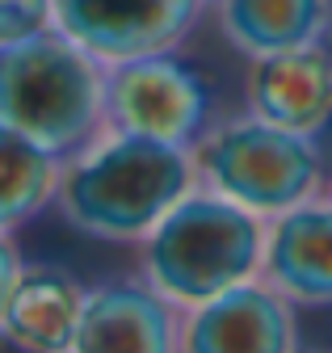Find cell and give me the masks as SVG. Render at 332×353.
Listing matches in <instances>:
<instances>
[{
  "mask_svg": "<svg viewBox=\"0 0 332 353\" xmlns=\"http://www.w3.org/2000/svg\"><path fill=\"white\" fill-rule=\"evenodd\" d=\"M63 176V156L34 143L13 126H0V232H13L43 210Z\"/></svg>",
  "mask_w": 332,
  "mask_h": 353,
  "instance_id": "cell-13",
  "label": "cell"
},
{
  "mask_svg": "<svg viewBox=\"0 0 332 353\" xmlns=\"http://www.w3.org/2000/svg\"><path fill=\"white\" fill-rule=\"evenodd\" d=\"M261 278L295 307H332V202L307 198L265 232Z\"/></svg>",
  "mask_w": 332,
  "mask_h": 353,
  "instance_id": "cell-10",
  "label": "cell"
},
{
  "mask_svg": "<svg viewBox=\"0 0 332 353\" xmlns=\"http://www.w3.org/2000/svg\"><path fill=\"white\" fill-rule=\"evenodd\" d=\"M72 353H181L177 303L152 282H105L85 294Z\"/></svg>",
  "mask_w": 332,
  "mask_h": 353,
  "instance_id": "cell-8",
  "label": "cell"
},
{
  "mask_svg": "<svg viewBox=\"0 0 332 353\" xmlns=\"http://www.w3.org/2000/svg\"><path fill=\"white\" fill-rule=\"evenodd\" d=\"M324 198H328V202H332V168H328V172H324Z\"/></svg>",
  "mask_w": 332,
  "mask_h": 353,
  "instance_id": "cell-16",
  "label": "cell"
},
{
  "mask_svg": "<svg viewBox=\"0 0 332 353\" xmlns=\"http://www.w3.org/2000/svg\"><path fill=\"white\" fill-rule=\"evenodd\" d=\"M324 47H328V55H332V30H328V34H324Z\"/></svg>",
  "mask_w": 332,
  "mask_h": 353,
  "instance_id": "cell-17",
  "label": "cell"
},
{
  "mask_svg": "<svg viewBox=\"0 0 332 353\" xmlns=\"http://www.w3.org/2000/svg\"><path fill=\"white\" fill-rule=\"evenodd\" d=\"M185 312L181 353H299L295 303L265 278H248Z\"/></svg>",
  "mask_w": 332,
  "mask_h": 353,
  "instance_id": "cell-7",
  "label": "cell"
},
{
  "mask_svg": "<svg viewBox=\"0 0 332 353\" xmlns=\"http://www.w3.org/2000/svg\"><path fill=\"white\" fill-rule=\"evenodd\" d=\"M248 114L282 130L320 135L332 122V55L324 42L253 59L248 72Z\"/></svg>",
  "mask_w": 332,
  "mask_h": 353,
  "instance_id": "cell-9",
  "label": "cell"
},
{
  "mask_svg": "<svg viewBox=\"0 0 332 353\" xmlns=\"http://www.w3.org/2000/svg\"><path fill=\"white\" fill-rule=\"evenodd\" d=\"M261 214L215 190H189L143 240L147 282L177 307H198L248 278H261Z\"/></svg>",
  "mask_w": 332,
  "mask_h": 353,
  "instance_id": "cell-2",
  "label": "cell"
},
{
  "mask_svg": "<svg viewBox=\"0 0 332 353\" xmlns=\"http://www.w3.org/2000/svg\"><path fill=\"white\" fill-rule=\"evenodd\" d=\"M211 0H55V26L101 63L181 51Z\"/></svg>",
  "mask_w": 332,
  "mask_h": 353,
  "instance_id": "cell-6",
  "label": "cell"
},
{
  "mask_svg": "<svg viewBox=\"0 0 332 353\" xmlns=\"http://www.w3.org/2000/svg\"><path fill=\"white\" fill-rule=\"evenodd\" d=\"M21 274H25V261H21V252H17L13 236L0 232V324H5V307H9V299H13Z\"/></svg>",
  "mask_w": 332,
  "mask_h": 353,
  "instance_id": "cell-15",
  "label": "cell"
},
{
  "mask_svg": "<svg viewBox=\"0 0 332 353\" xmlns=\"http://www.w3.org/2000/svg\"><path fill=\"white\" fill-rule=\"evenodd\" d=\"M55 26V0H0V47Z\"/></svg>",
  "mask_w": 332,
  "mask_h": 353,
  "instance_id": "cell-14",
  "label": "cell"
},
{
  "mask_svg": "<svg viewBox=\"0 0 332 353\" xmlns=\"http://www.w3.org/2000/svg\"><path fill=\"white\" fill-rule=\"evenodd\" d=\"M198 181L253 214H282L324 190V156L315 135L282 130L257 114L211 122L194 143Z\"/></svg>",
  "mask_w": 332,
  "mask_h": 353,
  "instance_id": "cell-4",
  "label": "cell"
},
{
  "mask_svg": "<svg viewBox=\"0 0 332 353\" xmlns=\"http://www.w3.org/2000/svg\"><path fill=\"white\" fill-rule=\"evenodd\" d=\"M215 26L248 59L324 42L332 30V0H211Z\"/></svg>",
  "mask_w": 332,
  "mask_h": 353,
  "instance_id": "cell-12",
  "label": "cell"
},
{
  "mask_svg": "<svg viewBox=\"0 0 332 353\" xmlns=\"http://www.w3.org/2000/svg\"><path fill=\"white\" fill-rule=\"evenodd\" d=\"M189 190H198L194 148L160 143L143 135H114L105 130L63 164L55 202L63 219L93 240L131 244L169 214Z\"/></svg>",
  "mask_w": 332,
  "mask_h": 353,
  "instance_id": "cell-1",
  "label": "cell"
},
{
  "mask_svg": "<svg viewBox=\"0 0 332 353\" xmlns=\"http://www.w3.org/2000/svg\"><path fill=\"white\" fill-rule=\"evenodd\" d=\"M101 118L114 135L194 148L211 126V88L177 51L118 59L105 63Z\"/></svg>",
  "mask_w": 332,
  "mask_h": 353,
  "instance_id": "cell-5",
  "label": "cell"
},
{
  "mask_svg": "<svg viewBox=\"0 0 332 353\" xmlns=\"http://www.w3.org/2000/svg\"><path fill=\"white\" fill-rule=\"evenodd\" d=\"M85 286L72 274H59L55 265H38L25 274L5 307V332L25 353H72L80 312H85Z\"/></svg>",
  "mask_w": 332,
  "mask_h": 353,
  "instance_id": "cell-11",
  "label": "cell"
},
{
  "mask_svg": "<svg viewBox=\"0 0 332 353\" xmlns=\"http://www.w3.org/2000/svg\"><path fill=\"white\" fill-rule=\"evenodd\" d=\"M105 63L51 26L0 47V126H13L55 156L85 152L101 130Z\"/></svg>",
  "mask_w": 332,
  "mask_h": 353,
  "instance_id": "cell-3",
  "label": "cell"
}]
</instances>
